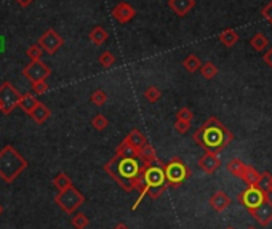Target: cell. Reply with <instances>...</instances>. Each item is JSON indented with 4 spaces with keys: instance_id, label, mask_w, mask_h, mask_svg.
Wrapping results in <instances>:
<instances>
[{
    "instance_id": "1",
    "label": "cell",
    "mask_w": 272,
    "mask_h": 229,
    "mask_svg": "<svg viewBox=\"0 0 272 229\" xmlns=\"http://www.w3.org/2000/svg\"><path fill=\"white\" fill-rule=\"evenodd\" d=\"M143 165L136 157H122L115 154L114 157L104 165V171L108 173L123 191L131 192L139 187L143 175Z\"/></svg>"
},
{
    "instance_id": "2",
    "label": "cell",
    "mask_w": 272,
    "mask_h": 229,
    "mask_svg": "<svg viewBox=\"0 0 272 229\" xmlns=\"http://www.w3.org/2000/svg\"><path fill=\"white\" fill-rule=\"evenodd\" d=\"M192 140L203 151L219 154L234 140V135L221 120H218L216 117H210L197 128V132L192 135Z\"/></svg>"
},
{
    "instance_id": "3",
    "label": "cell",
    "mask_w": 272,
    "mask_h": 229,
    "mask_svg": "<svg viewBox=\"0 0 272 229\" xmlns=\"http://www.w3.org/2000/svg\"><path fill=\"white\" fill-rule=\"evenodd\" d=\"M143 175H141V183H139V197L135 202L133 210L138 208L139 202L143 200L144 195H149L151 199H159L168 187L167 176H165V163L159 159L154 162H143Z\"/></svg>"
},
{
    "instance_id": "4",
    "label": "cell",
    "mask_w": 272,
    "mask_h": 229,
    "mask_svg": "<svg viewBox=\"0 0 272 229\" xmlns=\"http://www.w3.org/2000/svg\"><path fill=\"white\" fill-rule=\"evenodd\" d=\"M26 168L28 160L13 146L8 144L0 151V178L5 183H13Z\"/></svg>"
},
{
    "instance_id": "5",
    "label": "cell",
    "mask_w": 272,
    "mask_h": 229,
    "mask_svg": "<svg viewBox=\"0 0 272 229\" xmlns=\"http://www.w3.org/2000/svg\"><path fill=\"white\" fill-rule=\"evenodd\" d=\"M163 168H165V176H167L168 187H179L191 176V170L186 165V162L181 160L179 157H173L168 163H165Z\"/></svg>"
},
{
    "instance_id": "6",
    "label": "cell",
    "mask_w": 272,
    "mask_h": 229,
    "mask_svg": "<svg viewBox=\"0 0 272 229\" xmlns=\"http://www.w3.org/2000/svg\"><path fill=\"white\" fill-rule=\"evenodd\" d=\"M55 202H56V205H60V208L63 211H66V213H74V211L79 210L80 205H84L85 197L77 187L71 186L68 189L58 192L55 197Z\"/></svg>"
},
{
    "instance_id": "7",
    "label": "cell",
    "mask_w": 272,
    "mask_h": 229,
    "mask_svg": "<svg viewBox=\"0 0 272 229\" xmlns=\"http://www.w3.org/2000/svg\"><path fill=\"white\" fill-rule=\"evenodd\" d=\"M21 93L16 90L10 82H4L0 85V106L4 114H10L15 108H18L21 101Z\"/></svg>"
},
{
    "instance_id": "8",
    "label": "cell",
    "mask_w": 272,
    "mask_h": 229,
    "mask_svg": "<svg viewBox=\"0 0 272 229\" xmlns=\"http://www.w3.org/2000/svg\"><path fill=\"white\" fill-rule=\"evenodd\" d=\"M266 199H269V195L266 192H262L258 186H246V189H243L238 194V202L248 211L258 208Z\"/></svg>"
},
{
    "instance_id": "9",
    "label": "cell",
    "mask_w": 272,
    "mask_h": 229,
    "mask_svg": "<svg viewBox=\"0 0 272 229\" xmlns=\"http://www.w3.org/2000/svg\"><path fill=\"white\" fill-rule=\"evenodd\" d=\"M23 76L26 77L31 84H37V82H44L50 77L52 69L42 60H37V61H31L28 66L23 69Z\"/></svg>"
},
{
    "instance_id": "10",
    "label": "cell",
    "mask_w": 272,
    "mask_h": 229,
    "mask_svg": "<svg viewBox=\"0 0 272 229\" xmlns=\"http://www.w3.org/2000/svg\"><path fill=\"white\" fill-rule=\"evenodd\" d=\"M63 44H64L63 37L58 34L55 29H47L39 39V45L42 47L44 52L48 55H55L63 47Z\"/></svg>"
},
{
    "instance_id": "11",
    "label": "cell",
    "mask_w": 272,
    "mask_h": 229,
    "mask_svg": "<svg viewBox=\"0 0 272 229\" xmlns=\"http://www.w3.org/2000/svg\"><path fill=\"white\" fill-rule=\"evenodd\" d=\"M248 213L251 215V218L259 226H267L272 221V200H270V197L262 202L258 208L250 210Z\"/></svg>"
},
{
    "instance_id": "12",
    "label": "cell",
    "mask_w": 272,
    "mask_h": 229,
    "mask_svg": "<svg viewBox=\"0 0 272 229\" xmlns=\"http://www.w3.org/2000/svg\"><path fill=\"white\" fill-rule=\"evenodd\" d=\"M135 16H136V10L127 2L117 4L112 10V18L120 24H128L131 20H135Z\"/></svg>"
},
{
    "instance_id": "13",
    "label": "cell",
    "mask_w": 272,
    "mask_h": 229,
    "mask_svg": "<svg viewBox=\"0 0 272 229\" xmlns=\"http://www.w3.org/2000/svg\"><path fill=\"white\" fill-rule=\"evenodd\" d=\"M197 163H199V167H200V170L203 171V173H207V175H213L222 165V162H221L218 154L207 152V151H205V154L199 159V162H197Z\"/></svg>"
},
{
    "instance_id": "14",
    "label": "cell",
    "mask_w": 272,
    "mask_h": 229,
    "mask_svg": "<svg viewBox=\"0 0 272 229\" xmlns=\"http://www.w3.org/2000/svg\"><path fill=\"white\" fill-rule=\"evenodd\" d=\"M168 7L173 10L176 16H187L194 10L195 0H168Z\"/></svg>"
},
{
    "instance_id": "15",
    "label": "cell",
    "mask_w": 272,
    "mask_h": 229,
    "mask_svg": "<svg viewBox=\"0 0 272 229\" xmlns=\"http://www.w3.org/2000/svg\"><path fill=\"white\" fill-rule=\"evenodd\" d=\"M229 205H230V199L224 191H216L210 197V207L215 211H218V213H222Z\"/></svg>"
},
{
    "instance_id": "16",
    "label": "cell",
    "mask_w": 272,
    "mask_h": 229,
    "mask_svg": "<svg viewBox=\"0 0 272 229\" xmlns=\"http://www.w3.org/2000/svg\"><path fill=\"white\" fill-rule=\"evenodd\" d=\"M29 116L32 117V120L36 122V124H39V125H42V124H45V122L50 119V116H52V111L47 108V106L44 104V103H39L37 106H36V109L32 111Z\"/></svg>"
},
{
    "instance_id": "17",
    "label": "cell",
    "mask_w": 272,
    "mask_h": 229,
    "mask_svg": "<svg viewBox=\"0 0 272 229\" xmlns=\"http://www.w3.org/2000/svg\"><path fill=\"white\" fill-rule=\"evenodd\" d=\"M88 39L92 40V44L95 47H101V45H104L106 42H108L109 34H108V31H106L103 26H95L92 31H90Z\"/></svg>"
},
{
    "instance_id": "18",
    "label": "cell",
    "mask_w": 272,
    "mask_h": 229,
    "mask_svg": "<svg viewBox=\"0 0 272 229\" xmlns=\"http://www.w3.org/2000/svg\"><path fill=\"white\" fill-rule=\"evenodd\" d=\"M115 154L122 155V157H136V159L141 157V152H139V151L135 148V146L127 140V138L117 146V149H115Z\"/></svg>"
},
{
    "instance_id": "19",
    "label": "cell",
    "mask_w": 272,
    "mask_h": 229,
    "mask_svg": "<svg viewBox=\"0 0 272 229\" xmlns=\"http://www.w3.org/2000/svg\"><path fill=\"white\" fill-rule=\"evenodd\" d=\"M259 178H261V173L253 165H245L242 175H240V179L246 186H256Z\"/></svg>"
},
{
    "instance_id": "20",
    "label": "cell",
    "mask_w": 272,
    "mask_h": 229,
    "mask_svg": "<svg viewBox=\"0 0 272 229\" xmlns=\"http://www.w3.org/2000/svg\"><path fill=\"white\" fill-rule=\"evenodd\" d=\"M218 39H219V42L224 45V47H227V48H230V47H234L238 40V34L234 31V29H224L221 32V34L218 36Z\"/></svg>"
},
{
    "instance_id": "21",
    "label": "cell",
    "mask_w": 272,
    "mask_h": 229,
    "mask_svg": "<svg viewBox=\"0 0 272 229\" xmlns=\"http://www.w3.org/2000/svg\"><path fill=\"white\" fill-rule=\"evenodd\" d=\"M202 64H203V63L200 61L199 56L194 55V53H191V55H187L186 58H184V61H183V68H184L187 72H191V74H194V72L200 71Z\"/></svg>"
},
{
    "instance_id": "22",
    "label": "cell",
    "mask_w": 272,
    "mask_h": 229,
    "mask_svg": "<svg viewBox=\"0 0 272 229\" xmlns=\"http://www.w3.org/2000/svg\"><path fill=\"white\" fill-rule=\"evenodd\" d=\"M40 101H37V98L34 93H26L21 96V101H20V108L26 112V114H31L32 111L36 109V106L39 104Z\"/></svg>"
},
{
    "instance_id": "23",
    "label": "cell",
    "mask_w": 272,
    "mask_h": 229,
    "mask_svg": "<svg viewBox=\"0 0 272 229\" xmlns=\"http://www.w3.org/2000/svg\"><path fill=\"white\" fill-rule=\"evenodd\" d=\"M127 138V140L131 143V144H133L135 146V148L139 151V152H141V149H143V146L147 143V140H146V136L141 133V132H139V130L138 128H133V130H131V132L125 136Z\"/></svg>"
},
{
    "instance_id": "24",
    "label": "cell",
    "mask_w": 272,
    "mask_h": 229,
    "mask_svg": "<svg viewBox=\"0 0 272 229\" xmlns=\"http://www.w3.org/2000/svg\"><path fill=\"white\" fill-rule=\"evenodd\" d=\"M250 45L254 52H264L267 45H269V39L266 37V34H262V32H258V34H254L251 39H250Z\"/></svg>"
},
{
    "instance_id": "25",
    "label": "cell",
    "mask_w": 272,
    "mask_h": 229,
    "mask_svg": "<svg viewBox=\"0 0 272 229\" xmlns=\"http://www.w3.org/2000/svg\"><path fill=\"white\" fill-rule=\"evenodd\" d=\"M243 168H245V163H243L240 159H230V160H227V163H226V170L229 171L230 175H234V176H237V178H240Z\"/></svg>"
},
{
    "instance_id": "26",
    "label": "cell",
    "mask_w": 272,
    "mask_h": 229,
    "mask_svg": "<svg viewBox=\"0 0 272 229\" xmlns=\"http://www.w3.org/2000/svg\"><path fill=\"white\" fill-rule=\"evenodd\" d=\"M53 186L58 189V192L60 191H64L68 189V187L72 186V179L66 175V173H58L55 178H53Z\"/></svg>"
},
{
    "instance_id": "27",
    "label": "cell",
    "mask_w": 272,
    "mask_h": 229,
    "mask_svg": "<svg viewBox=\"0 0 272 229\" xmlns=\"http://www.w3.org/2000/svg\"><path fill=\"white\" fill-rule=\"evenodd\" d=\"M200 76L205 79V80H211V79H215L216 74H218V68L213 64L211 61H207V63H203L202 64V68H200Z\"/></svg>"
},
{
    "instance_id": "28",
    "label": "cell",
    "mask_w": 272,
    "mask_h": 229,
    "mask_svg": "<svg viewBox=\"0 0 272 229\" xmlns=\"http://www.w3.org/2000/svg\"><path fill=\"white\" fill-rule=\"evenodd\" d=\"M141 159L143 162H154V160H157L159 157H157V152H155V149H154V146L147 141L144 146H143V149H141Z\"/></svg>"
},
{
    "instance_id": "29",
    "label": "cell",
    "mask_w": 272,
    "mask_h": 229,
    "mask_svg": "<svg viewBox=\"0 0 272 229\" xmlns=\"http://www.w3.org/2000/svg\"><path fill=\"white\" fill-rule=\"evenodd\" d=\"M259 189L262 192H266L267 195L272 192V175L269 173V171H264V173H261V178H259V181L256 184Z\"/></svg>"
},
{
    "instance_id": "30",
    "label": "cell",
    "mask_w": 272,
    "mask_h": 229,
    "mask_svg": "<svg viewBox=\"0 0 272 229\" xmlns=\"http://www.w3.org/2000/svg\"><path fill=\"white\" fill-rule=\"evenodd\" d=\"M144 98L149 103H157L160 98H162V90L159 88V87H154V85H151V87H147L146 90H144Z\"/></svg>"
},
{
    "instance_id": "31",
    "label": "cell",
    "mask_w": 272,
    "mask_h": 229,
    "mask_svg": "<svg viewBox=\"0 0 272 229\" xmlns=\"http://www.w3.org/2000/svg\"><path fill=\"white\" fill-rule=\"evenodd\" d=\"M92 127L98 132H103L109 127V120L104 117V114H96V116L92 119Z\"/></svg>"
},
{
    "instance_id": "32",
    "label": "cell",
    "mask_w": 272,
    "mask_h": 229,
    "mask_svg": "<svg viewBox=\"0 0 272 229\" xmlns=\"http://www.w3.org/2000/svg\"><path fill=\"white\" fill-rule=\"evenodd\" d=\"M71 223H72V226L76 227V229H85L90 224V218L85 213H76V215L72 216Z\"/></svg>"
},
{
    "instance_id": "33",
    "label": "cell",
    "mask_w": 272,
    "mask_h": 229,
    "mask_svg": "<svg viewBox=\"0 0 272 229\" xmlns=\"http://www.w3.org/2000/svg\"><path fill=\"white\" fill-rule=\"evenodd\" d=\"M90 101L100 108V106H104L106 101H108V95H106L104 90H95V92L92 93V96H90Z\"/></svg>"
},
{
    "instance_id": "34",
    "label": "cell",
    "mask_w": 272,
    "mask_h": 229,
    "mask_svg": "<svg viewBox=\"0 0 272 229\" xmlns=\"http://www.w3.org/2000/svg\"><path fill=\"white\" fill-rule=\"evenodd\" d=\"M44 53H45V52H44V48L40 47L39 44L31 45V47L28 48V52H26V55L29 56V60H31V61L42 60V55H44Z\"/></svg>"
},
{
    "instance_id": "35",
    "label": "cell",
    "mask_w": 272,
    "mask_h": 229,
    "mask_svg": "<svg viewBox=\"0 0 272 229\" xmlns=\"http://www.w3.org/2000/svg\"><path fill=\"white\" fill-rule=\"evenodd\" d=\"M98 61H100V64L104 69H109L115 64V56L111 52H103L100 55V58H98Z\"/></svg>"
},
{
    "instance_id": "36",
    "label": "cell",
    "mask_w": 272,
    "mask_h": 229,
    "mask_svg": "<svg viewBox=\"0 0 272 229\" xmlns=\"http://www.w3.org/2000/svg\"><path fill=\"white\" fill-rule=\"evenodd\" d=\"M175 130L178 133H181V135H186L187 132H189V128H191V122H187V120H179V119H176V122H175Z\"/></svg>"
},
{
    "instance_id": "37",
    "label": "cell",
    "mask_w": 272,
    "mask_h": 229,
    "mask_svg": "<svg viewBox=\"0 0 272 229\" xmlns=\"http://www.w3.org/2000/svg\"><path fill=\"white\" fill-rule=\"evenodd\" d=\"M176 119L192 122V119H194V112H192L191 109H189V108H181V109H178V112H176Z\"/></svg>"
},
{
    "instance_id": "38",
    "label": "cell",
    "mask_w": 272,
    "mask_h": 229,
    "mask_svg": "<svg viewBox=\"0 0 272 229\" xmlns=\"http://www.w3.org/2000/svg\"><path fill=\"white\" fill-rule=\"evenodd\" d=\"M48 84H47V80L44 82H37V84H32V90H34V95H44L48 92Z\"/></svg>"
},
{
    "instance_id": "39",
    "label": "cell",
    "mask_w": 272,
    "mask_h": 229,
    "mask_svg": "<svg viewBox=\"0 0 272 229\" xmlns=\"http://www.w3.org/2000/svg\"><path fill=\"white\" fill-rule=\"evenodd\" d=\"M261 16L264 18L270 26H272V0L270 2H267L264 7H262V10H261Z\"/></svg>"
},
{
    "instance_id": "40",
    "label": "cell",
    "mask_w": 272,
    "mask_h": 229,
    "mask_svg": "<svg viewBox=\"0 0 272 229\" xmlns=\"http://www.w3.org/2000/svg\"><path fill=\"white\" fill-rule=\"evenodd\" d=\"M262 61H264L266 66L272 71V47L267 48V52H264V55H262Z\"/></svg>"
},
{
    "instance_id": "41",
    "label": "cell",
    "mask_w": 272,
    "mask_h": 229,
    "mask_svg": "<svg viewBox=\"0 0 272 229\" xmlns=\"http://www.w3.org/2000/svg\"><path fill=\"white\" fill-rule=\"evenodd\" d=\"M32 2H34V0H16V4L21 5L23 8H28Z\"/></svg>"
},
{
    "instance_id": "42",
    "label": "cell",
    "mask_w": 272,
    "mask_h": 229,
    "mask_svg": "<svg viewBox=\"0 0 272 229\" xmlns=\"http://www.w3.org/2000/svg\"><path fill=\"white\" fill-rule=\"evenodd\" d=\"M114 229H130V227H128V226H127L125 223H119V224H117V226H115Z\"/></svg>"
},
{
    "instance_id": "43",
    "label": "cell",
    "mask_w": 272,
    "mask_h": 229,
    "mask_svg": "<svg viewBox=\"0 0 272 229\" xmlns=\"http://www.w3.org/2000/svg\"><path fill=\"white\" fill-rule=\"evenodd\" d=\"M2 211H4V207H2V205H0V215H2Z\"/></svg>"
},
{
    "instance_id": "44",
    "label": "cell",
    "mask_w": 272,
    "mask_h": 229,
    "mask_svg": "<svg viewBox=\"0 0 272 229\" xmlns=\"http://www.w3.org/2000/svg\"><path fill=\"white\" fill-rule=\"evenodd\" d=\"M246 229H256V227H254V226H250V227H246Z\"/></svg>"
},
{
    "instance_id": "45",
    "label": "cell",
    "mask_w": 272,
    "mask_h": 229,
    "mask_svg": "<svg viewBox=\"0 0 272 229\" xmlns=\"http://www.w3.org/2000/svg\"><path fill=\"white\" fill-rule=\"evenodd\" d=\"M226 229H235V227H226Z\"/></svg>"
},
{
    "instance_id": "46",
    "label": "cell",
    "mask_w": 272,
    "mask_h": 229,
    "mask_svg": "<svg viewBox=\"0 0 272 229\" xmlns=\"http://www.w3.org/2000/svg\"><path fill=\"white\" fill-rule=\"evenodd\" d=\"M0 112H2V106H0Z\"/></svg>"
}]
</instances>
